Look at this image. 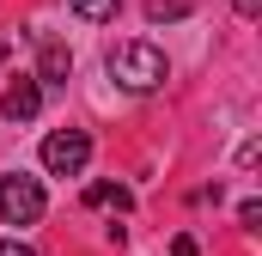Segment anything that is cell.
<instances>
[{"label":"cell","instance_id":"obj_1","mask_svg":"<svg viewBox=\"0 0 262 256\" xmlns=\"http://www.w3.org/2000/svg\"><path fill=\"white\" fill-rule=\"evenodd\" d=\"M110 79L128 86V92H152V86H165V55L152 43H116L110 49Z\"/></svg>","mask_w":262,"mask_h":256},{"label":"cell","instance_id":"obj_2","mask_svg":"<svg viewBox=\"0 0 262 256\" xmlns=\"http://www.w3.org/2000/svg\"><path fill=\"white\" fill-rule=\"evenodd\" d=\"M43 183L37 177H25V171H12V177H0V220L6 226H37L43 220Z\"/></svg>","mask_w":262,"mask_h":256},{"label":"cell","instance_id":"obj_3","mask_svg":"<svg viewBox=\"0 0 262 256\" xmlns=\"http://www.w3.org/2000/svg\"><path fill=\"white\" fill-rule=\"evenodd\" d=\"M85 159H92V134H85V128H55V134L43 140V171H49V177H79Z\"/></svg>","mask_w":262,"mask_h":256},{"label":"cell","instance_id":"obj_4","mask_svg":"<svg viewBox=\"0 0 262 256\" xmlns=\"http://www.w3.org/2000/svg\"><path fill=\"white\" fill-rule=\"evenodd\" d=\"M37 110H43V86H37L31 73H18V79L0 92V116H6V122H31Z\"/></svg>","mask_w":262,"mask_h":256},{"label":"cell","instance_id":"obj_5","mask_svg":"<svg viewBox=\"0 0 262 256\" xmlns=\"http://www.w3.org/2000/svg\"><path fill=\"white\" fill-rule=\"evenodd\" d=\"M67 73H73V55H67L61 43H43V61H37V86H67Z\"/></svg>","mask_w":262,"mask_h":256},{"label":"cell","instance_id":"obj_6","mask_svg":"<svg viewBox=\"0 0 262 256\" xmlns=\"http://www.w3.org/2000/svg\"><path fill=\"white\" fill-rule=\"evenodd\" d=\"M85 207H98V214H128L134 195L122 189V183H92V189H85Z\"/></svg>","mask_w":262,"mask_h":256},{"label":"cell","instance_id":"obj_7","mask_svg":"<svg viewBox=\"0 0 262 256\" xmlns=\"http://www.w3.org/2000/svg\"><path fill=\"white\" fill-rule=\"evenodd\" d=\"M85 25H104V18H116V0H67Z\"/></svg>","mask_w":262,"mask_h":256},{"label":"cell","instance_id":"obj_8","mask_svg":"<svg viewBox=\"0 0 262 256\" xmlns=\"http://www.w3.org/2000/svg\"><path fill=\"white\" fill-rule=\"evenodd\" d=\"M189 12V0H146V18L152 25H165V18H183Z\"/></svg>","mask_w":262,"mask_h":256},{"label":"cell","instance_id":"obj_9","mask_svg":"<svg viewBox=\"0 0 262 256\" xmlns=\"http://www.w3.org/2000/svg\"><path fill=\"white\" fill-rule=\"evenodd\" d=\"M0 256H31V244H18V238H0Z\"/></svg>","mask_w":262,"mask_h":256},{"label":"cell","instance_id":"obj_10","mask_svg":"<svg viewBox=\"0 0 262 256\" xmlns=\"http://www.w3.org/2000/svg\"><path fill=\"white\" fill-rule=\"evenodd\" d=\"M171 256H195V238H177V244H171Z\"/></svg>","mask_w":262,"mask_h":256},{"label":"cell","instance_id":"obj_11","mask_svg":"<svg viewBox=\"0 0 262 256\" xmlns=\"http://www.w3.org/2000/svg\"><path fill=\"white\" fill-rule=\"evenodd\" d=\"M6 55H12V43H0V67H6Z\"/></svg>","mask_w":262,"mask_h":256}]
</instances>
